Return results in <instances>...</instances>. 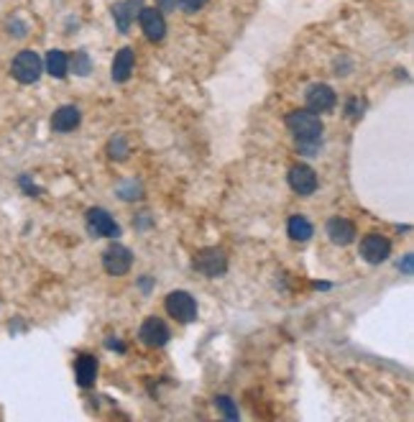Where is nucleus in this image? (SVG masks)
<instances>
[{
    "instance_id": "obj_1",
    "label": "nucleus",
    "mask_w": 414,
    "mask_h": 422,
    "mask_svg": "<svg viewBox=\"0 0 414 422\" xmlns=\"http://www.w3.org/2000/svg\"><path fill=\"white\" fill-rule=\"evenodd\" d=\"M287 126L297 136V146L302 151H317L320 139H322V128H325L317 113H312V110H294V113L287 115Z\"/></svg>"
},
{
    "instance_id": "obj_2",
    "label": "nucleus",
    "mask_w": 414,
    "mask_h": 422,
    "mask_svg": "<svg viewBox=\"0 0 414 422\" xmlns=\"http://www.w3.org/2000/svg\"><path fill=\"white\" fill-rule=\"evenodd\" d=\"M41 70H44V62L38 57L36 51H21L18 57L13 59L11 64V75L23 85H33L41 77Z\"/></svg>"
},
{
    "instance_id": "obj_3",
    "label": "nucleus",
    "mask_w": 414,
    "mask_h": 422,
    "mask_svg": "<svg viewBox=\"0 0 414 422\" xmlns=\"http://www.w3.org/2000/svg\"><path fill=\"white\" fill-rule=\"evenodd\" d=\"M166 313L179 323H192L197 318V302L190 292H172L166 297Z\"/></svg>"
},
{
    "instance_id": "obj_4",
    "label": "nucleus",
    "mask_w": 414,
    "mask_h": 422,
    "mask_svg": "<svg viewBox=\"0 0 414 422\" xmlns=\"http://www.w3.org/2000/svg\"><path fill=\"white\" fill-rule=\"evenodd\" d=\"M131 264H134V254H131L126 246H121V243L108 246L105 254H102V266L113 276H123L128 269H131Z\"/></svg>"
},
{
    "instance_id": "obj_5",
    "label": "nucleus",
    "mask_w": 414,
    "mask_h": 422,
    "mask_svg": "<svg viewBox=\"0 0 414 422\" xmlns=\"http://www.w3.org/2000/svg\"><path fill=\"white\" fill-rule=\"evenodd\" d=\"M195 269L205 276L225 274L228 259H225V254L220 249H202V251H197V256H195Z\"/></svg>"
},
{
    "instance_id": "obj_6",
    "label": "nucleus",
    "mask_w": 414,
    "mask_h": 422,
    "mask_svg": "<svg viewBox=\"0 0 414 422\" xmlns=\"http://www.w3.org/2000/svg\"><path fill=\"white\" fill-rule=\"evenodd\" d=\"M169 335H172V332H169V328H166V323L161 318H146L138 330V338L143 340L148 348H161V345H166Z\"/></svg>"
},
{
    "instance_id": "obj_7",
    "label": "nucleus",
    "mask_w": 414,
    "mask_h": 422,
    "mask_svg": "<svg viewBox=\"0 0 414 422\" xmlns=\"http://www.w3.org/2000/svg\"><path fill=\"white\" fill-rule=\"evenodd\" d=\"M391 254V243L389 238L378 236V233H371L361 241V256H364L369 264H381L386 261Z\"/></svg>"
},
{
    "instance_id": "obj_8",
    "label": "nucleus",
    "mask_w": 414,
    "mask_h": 422,
    "mask_svg": "<svg viewBox=\"0 0 414 422\" xmlns=\"http://www.w3.org/2000/svg\"><path fill=\"white\" fill-rule=\"evenodd\" d=\"M289 187L297 195H312L317 190V174L307 164H297L289 169Z\"/></svg>"
},
{
    "instance_id": "obj_9",
    "label": "nucleus",
    "mask_w": 414,
    "mask_h": 422,
    "mask_svg": "<svg viewBox=\"0 0 414 422\" xmlns=\"http://www.w3.org/2000/svg\"><path fill=\"white\" fill-rule=\"evenodd\" d=\"M307 110H312V113H327V110H332V105H335V90L327 87V85H312V87L307 90Z\"/></svg>"
},
{
    "instance_id": "obj_10",
    "label": "nucleus",
    "mask_w": 414,
    "mask_h": 422,
    "mask_svg": "<svg viewBox=\"0 0 414 422\" xmlns=\"http://www.w3.org/2000/svg\"><path fill=\"white\" fill-rule=\"evenodd\" d=\"M138 18H141V28H143L148 41H161V38H164L166 21H164V16H161V11H156V8H141Z\"/></svg>"
},
{
    "instance_id": "obj_11",
    "label": "nucleus",
    "mask_w": 414,
    "mask_h": 422,
    "mask_svg": "<svg viewBox=\"0 0 414 422\" xmlns=\"http://www.w3.org/2000/svg\"><path fill=\"white\" fill-rule=\"evenodd\" d=\"M87 225L89 230L95 233V236H105V238H115L121 230H118V225H115V220L110 217V212L100 210V207H92V210L87 212Z\"/></svg>"
},
{
    "instance_id": "obj_12",
    "label": "nucleus",
    "mask_w": 414,
    "mask_h": 422,
    "mask_svg": "<svg viewBox=\"0 0 414 422\" xmlns=\"http://www.w3.org/2000/svg\"><path fill=\"white\" fill-rule=\"evenodd\" d=\"M327 236H330L332 243H338V246H348L356 238V225L351 220H345V217H330L327 220Z\"/></svg>"
},
{
    "instance_id": "obj_13",
    "label": "nucleus",
    "mask_w": 414,
    "mask_h": 422,
    "mask_svg": "<svg viewBox=\"0 0 414 422\" xmlns=\"http://www.w3.org/2000/svg\"><path fill=\"white\" fill-rule=\"evenodd\" d=\"M80 121H82V115H80V110L75 105H62L57 113L51 115V128L59 131V134H70V131H75L80 126Z\"/></svg>"
},
{
    "instance_id": "obj_14",
    "label": "nucleus",
    "mask_w": 414,
    "mask_h": 422,
    "mask_svg": "<svg viewBox=\"0 0 414 422\" xmlns=\"http://www.w3.org/2000/svg\"><path fill=\"white\" fill-rule=\"evenodd\" d=\"M141 0H123V3H115L113 6V16H115V23L121 31H128L131 28V21L136 18L141 13Z\"/></svg>"
},
{
    "instance_id": "obj_15",
    "label": "nucleus",
    "mask_w": 414,
    "mask_h": 422,
    "mask_svg": "<svg viewBox=\"0 0 414 422\" xmlns=\"http://www.w3.org/2000/svg\"><path fill=\"white\" fill-rule=\"evenodd\" d=\"M134 64H136V57H134V51L128 49H121L118 54H115V59H113V80L115 82H126L128 77L134 75Z\"/></svg>"
},
{
    "instance_id": "obj_16",
    "label": "nucleus",
    "mask_w": 414,
    "mask_h": 422,
    "mask_svg": "<svg viewBox=\"0 0 414 422\" xmlns=\"http://www.w3.org/2000/svg\"><path fill=\"white\" fill-rule=\"evenodd\" d=\"M287 230H289V238H292V241H300V243L310 241V238H312V233H315L312 223H310L305 215H292V217H289Z\"/></svg>"
},
{
    "instance_id": "obj_17",
    "label": "nucleus",
    "mask_w": 414,
    "mask_h": 422,
    "mask_svg": "<svg viewBox=\"0 0 414 422\" xmlns=\"http://www.w3.org/2000/svg\"><path fill=\"white\" fill-rule=\"evenodd\" d=\"M95 377H97L95 356H80V361H77V382H80V386H92Z\"/></svg>"
},
{
    "instance_id": "obj_18",
    "label": "nucleus",
    "mask_w": 414,
    "mask_h": 422,
    "mask_svg": "<svg viewBox=\"0 0 414 422\" xmlns=\"http://www.w3.org/2000/svg\"><path fill=\"white\" fill-rule=\"evenodd\" d=\"M67 70H70V59H67V54L59 49H51L49 54H46V72H49L51 77L62 80V77H67Z\"/></svg>"
},
{
    "instance_id": "obj_19",
    "label": "nucleus",
    "mask_w": 414,
    "mask_h": 422,
    "mask_svg": "<svg viewBox=\"0 0 414 422\" xmlns=\"http://www.w3.org/2000/svg\"><path fill=\"white\" fill-rule=\"evenodd\" d=\"M215 404H217V409H220V412L228 417V420H238V407L233 404V399H230V396H217Z\"/></svg>"
},
{
    "instance_id": "obj_20",
    "label": "nucleus",
    "mask_w": 414,
    "mask_h": 422,
    "mask_svg": "<svg viewBox=\"0 0 414 422\" xmlns=\"http://www.w3.org/2000/svg\"><path fill=\"white\" fill-rule=\"evenodd\" d=\"M110 153H113V159H126L128 156V146H126V141H123L121 136L110 141Z\"/></svg>"
},
{
    "instance_id": "obj_21",
    "label": "nucleus",
    "mask_w": 414,
    "mask_h": 422,
    "mask_svg": "<svg viewBox=\"0 0 414 422\" xmlns=\"http://www.w3.org/2000/svg\"><path fill=\"white\" fill-rule=\"evenodd\" d=\"M87 70H89L87 54H85V51H80V54L75 57V72H77V75H87Z\"/></svg>"
},
{
    "instance_id": "obj_22",
    "label": "nucleus",
    "mask_w": 414,
    "mask_h": 422,
    "mask_svg": "<svg viewBox=\"0 0 414 422\" xmlns=\"http://www.w3.org/2000/svg\"><path fill=\"white\" fill-rule=\"evenodd\" d=\"M179 3H182V8H185L187 13H195V11H200L207 0H179Z\"/></svg>"
},
{
    "instance_id": "obj_23",
    "label": "nucleus",
    "mask_w": 414,
    "mask_h": 422,
    "mask_svg": "<svg viewBox=\"0 0 414 422\" xmlns=\"http://www.w3.org/2000/svg\"><path fill=\"white\" fill-rule=\"evenodd\" d=\"M159 3L161 11H174V6H177V0H156Z\"/></svg>"
},
{
    "instance_id": "obj_24",
    "label": "nucleus",
    "mask_w": 414,
    "mask_h": 422,
    "mask_svg": "<svg viewBox=\"0 0 414 422\" xmlns=\"http://www.w3.org/2000/svg\"><path fill=\"white\" fill-rule=\"evenodd\" d=\"M404 271H407V274H412V256H407V259H404Z\"/></svg>"
}]
</instances>
